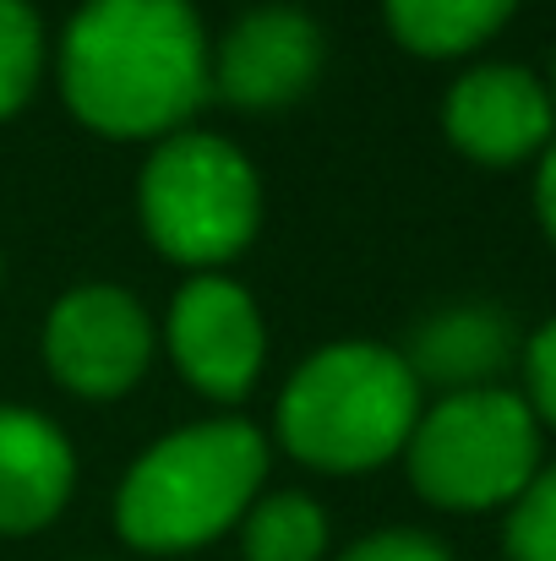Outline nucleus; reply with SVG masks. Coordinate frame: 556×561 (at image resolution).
<instances>
[{"label":"nucleus","mask_w":556,"mask_h":561,"mask_svg":"<svg viewBox=\"0 0 556 561\" xmlns=\"http://www.w3.org/2000/svg\"><path fill=\"white\" fill-rule=\"evenodd\" d=\"M207 38L191 0H88L60 44V88L104 137H159L207 93Z\"/></svg>","instance_id":"1"},{"label":"nucleus","mask_w":556,"mask_h":561,"mask_svg":"<svg viewBox=\"0 0 556 561\" xmlns=\"http://www.w3.org/2000/svg\"><path fill=\"white\" fill-rule=\"evenodd\" d=\"M268 474V442L246 420H202L154 442L121 496L115 524L137 551H191L251 513Z\"/></svg>","instance_id":"2"},{"label":"nucleus","mask_w":556,"mask_h":561,"mask_svg":"<svg viewBox=\"0 0 556 561\" xmlns=\"http://www.w3.org/2000/svg\"><path fill=\"white\" fill-rule=\"evenodd\" d=\"M420 420V381L382 344H328L290 376L279 442L328 474H361L404 453Z\"/></svg>","instance_id":"3"},{"label":"nucleus","mask_w":556,"mask_h":561,"mask_svg":"<svg viewBox=\"0 0 556 561\" xmlns=\"http://www.w3.org/2000/svg\"><path fill=\"white\" fill-rule=\"evenodd\" d=\"M404 453H409V480L425 502L453 513H480L524 496L541 463V431L519 392L469 387L420 414Z\"/></svg>","instance_id":"4"},{"label":"nucleus","mask_w":556,"mask_h":561,"mask_svg":"<svg viewBox=\"0 0 556 561\" xmlns=\"http://www.w3.org/2000/svg\"><path fill=\"white\" fill-rule=\"evenodd\" d=\"M262 186L240 148L224 137H170L143 170V224L164 256L218 267L257 234Z\"/></svg>","instance_id":"5"},{"label":"nucleus","mask_w":556,"mask_h":561,"mask_svg":"<svg viewBox=\"0 0 556 561\" xmlns=\"http://www.w3.org/2000/svg\"><path fill=\"white\" fill-rule=\"evenodd\" d=\"M44 355H49V371L60 376L71 392L115 398V392H126L137 376L148 371L154 328H148L143 306L126 289L88 284V289H71L49 311Z\"/></svg>","instance_id":"6"},{"label":"nucleus","mask_w":556,"mask_h":561,"mask_svg":"<svg viewBox=\"0 0 556 561\" xmlns=\"http://www.w3.org/2000/svg\"><path fill=\"white\" fill-rule=\"evenodd\" d=\"M170 350L185 381L207 398H240L262 371V317L251 295L218 273L191 278L170 311Z\"/></svg>","instance_id":"7"},{"label":"nucleus","mask_w":556,"mask_h":561,"mask_svg":"<svg viewBox=\"0 0 556 561\" xmlns=\"http://www.w3.org/2000/svg\"><path fill=\"white\" fill-rule=\"evenodd\" d=\"M322 71V33L295 5L246 11L218 44V93L240 110H279Z\"/></svg>","instance_id":"8"},{"label":"nucleus","mask_w":556,"mask_h":561,"mask_svg":"<svg viewBox=\"0 0 556 561\" xmlns=\"http://www.w3.org/2000/svg\"><path fill=\"white\" fill-rule=\"evenodd\" d=\"M442 126L480 164H519L552 137V93L519 66H475L453 82Z\"/></svg>","instance_id":"9"},{"label":"nucleus","mask_w":556,"mask_h":561,"mask_svg":"<svg viewBox=\"0 0 556 561\" xmlns=\"http://www.w3.org/2000/svg\"><path fill=\"white\" fill-rule=\"evenodd\" d=\"M77 458L66 436L27 409H0V535L44 529L71 496Z\"/></svg>","instance_id":"10"},{"label":"nucleus","mask_w":556,"mask_h":561,"mask_svg":"<svg viewBox=\"0 0 556 561\" xmlns=\"http://www.w3.org/2000/svg\"><path fill=\"white\" fill-rule=\"evenodd\" d=\"M409 371L415 381L431 376V381H447L458 392L480 387L491 371H502L513 360V322L497 311V306H453V311H436L415 344H409Z\"/></svg>","instance_id":"11"},{"label":"nucleus","mask_w":556,"mask_h":561,"mask_svg":"<svg viewBox=\"0 0 556 561\" xmlns=\"http://www.w3.org/2000/svg\"><path fill=\"white\" fill-rule=\"evenodd\" d=\"M382 5L387 27L415 55H464L480 38H491L513 11V0H382Z\"/></svg>","instance_id":"12"},{"label":"nucleus","mask_w":556,"mask_h":561,"mask_svg":"<svg viewBox=\"0 0 556 561\" xmlns=\"http://www.w3.org/2000/svg\"><path fill=\"white\" fill-rule=\"evenodd\" d=\"M246 561H317L328 546V518L311 496L284 491L246 513Z\"/></svg>","instance_id":"13"},{"label":"nucleus","mask_w":556,"mask_h":561,"mask_svg":"<svg viewBox=\"0 0 556 561\" xmlns=\"http://www.w3.org/2000/svg\"><path fill=\"white\" fill-rule=\"evenodd\" d=\"M38 60H44L38 16L27 11V0H0V121L27 104L38 82Z\"/></svg>","instance_id":"14"},{"label":"nucleus","mask_w":556,"mask_h":561,"mask_svg":"<svg viewBox=\"0 0 556 561\" xmlns=\"http://www.w3.org/2000/svg\"><path fill=\"white\" fill-rule=\"evenodd\" d=\"M508 557L556 561V463L524 485V496L508 518Z\"/></svg>","instance_id":"15"},{"label":"nucleus","mask_w":556,"mask_h":561,"mask_svg":"<svg viewBox=\"0 0 556 561\" xmlns=\"http://www.w3.org/2000/svg\"><path fill=\"white\" fill-rule=\"evenodd\" d=\"M524 376H530V414L556 425V322H546L530 350H524Z\"/></svg>","instance_id":"16"},{"label":"nucleus","mask_w":556,"mask_h":561,"mask_svg":"<svg viewBox=\"0 0 556 561\" xmlns=\"http://www.w3.org/2000/svg\"><path fill=\"white\" fill-rule=\"evenodd\" d=\"M344 561H447V551L415 529H387V535H371L361 546H350Z\"/></svg>","instance_id":"17"},{"label":"nucleus","mask_w":556,"mask_h":561,"mask_svg":"<svg viewBox=\"0 0 556 561\" xmlns=\"http://www.w3.org/2000/svg\"><path fill=\"white\" fill-rule=\"evenodd\" d=\"M535 207H541V224L552 229V240H556V142L546 148V159H541V186H535Z\"/></svg>","instance_id":"18"},{"label":"nucleus","mask_w":556,"mask_h":561,"mask_svg":"<svg viewBox=\"0 0 556 561\" xmlns=\"http://www.w3.org/2000/svg\"><path fill=\"white\" fill-rule=\"evenodd\" d=\"M552 71H556V66H552Z\"/></svg>","instance_id":"19"}]
</instances>
